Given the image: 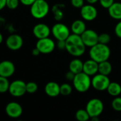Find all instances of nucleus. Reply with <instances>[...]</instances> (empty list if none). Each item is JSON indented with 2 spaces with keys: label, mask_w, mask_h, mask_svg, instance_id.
<instances>
[{
  "label": "nucleus",
  "mask_w": 121,
  "mask_h": 121,
  "mask_svg": "<svg viewBox=\"0 0 121 121\" xmlns=\"http://www.w3.org/2000/svg\"><path fill=\"white\" fill-rule=\"evenodd\" d=\"M66 41V50L71 55L78 57L83 55L86 51V45L82 41L81 35L70 34Z\"/></svg>",
  "instance_id": "obj_1"
},
{
  "label": "nucleus",
  "mask_w": 121,
  "mask_h": 121,
  "mask_svg": "<svg viewBox=\"0 0 121 121\" xmlns=\"http://www.w3.org/2000/svg\"><path fill=\"white\" fill-rule=\"evenodd\" d=\"M89 56L92 60L100 63L108 60L111 56V49L108 45L98 43L96 45L90 48Z\"/></svg>",
  "instance_id": "obj_2"
},
{
  "label": "nucleus",
  "mask_w": 121,
  "mask_h": 121,
  "mask_svg": "<svg viewBox=\"0 0 121 121\" xmlns=\"http://www.w3.org/2000/svg\"><path fill=\"white\" fill-rule=\"evenodd\" d=\"M72 82L74 88L80 93H84L87 91L91 86V77L84 72L75 74Z\"/></svg>",
  "instance_id": "obj_3"
},
{
  "label": "nucleus",
  "mask_w": 121,
  "mask_h": 121,
  "mask_svg": "<svg viewBox=\"0 0 121 121\" xmlns=\"http://www.w3.org/2000/svg\"><path fill=\"white\" fill-rule=\"evenodd\" d=\"M30 14L37 19L45 18L50 11V6L46 0H35L30 6Z\"/></svg>",
  "instance_id": "obj_4"
},
{
  "label": "nucleus",
  "mask_w": 121,
  "mask_h": 121,
  "mask_svg": "<svg viewBox=\"0 0 121 121\" xmlns=\"http://www.w3.org/2000/svg\"><path fill=\"white\" fill-rule=\"evenodd\" d=\"M104 109V103L99 99H92L88 101L86 106V110L89 113L91 118L94 117H99Z\"/></svg>",
  "instance_id": "obj_5"
},
{
  "label": "nucleus",
  "mask_w": 121,
  "mask_h": 121,
  "mask_svg": "<svg viewBox=\"0 0 121 121\" xmlns=\"http://www.w3.org/2000/svg\"><path fill=\"white\" fill-rule=\"evenodd\" d=\"M110 83L111 81L108 77L107 75H104L100 73L95 74L91 79L92 87L99 91L107 90Z\"/></svg>",
  "instance_id": "obj_6"
},
{
  "label": "nucleus",
  "mask_w": 121,
  "mask_h": 121,
  "mask_svg": "<svg viewBox=\"0 0 121 121\" xmlns=\"http://www.w3.org/2000/svg\"><path fill=\"white\" fill-rule=\"evenodd\" d=\"M51 33L57 40H66L70 35V30L62 23H55L51 29Z\"/></svg>",
  "instance_id": "obj_7"
},
{
  "label": "nucleus",
  "mask_w": 121,
  "mask_h": 121,
  "mask_svg": "<svg viewBox=\"0 0 121 121\" xmlns=\"http://www.w3.org/2000/svg\"><path fill=\"white\" fill-rule=\"evenodd\" d=\"M9 92L14 97H21L23 96L26 93H27L26 83L19 79L12 82L10 84Z\"/></svg>",
  "instance_id": "obj_8"
},
{
  "label": "nucleus",
  "mask_w": 121,
  "mask_h": 121,
  "mask_svg": "<svg viewBox=\"0 0 121 121\" xmlns=\"http://www.w3.org/2000/svg\"><path fill=\"white\" fill-rule=\"evenodd\" d=\"M55 43L49 37L38 39L36 43V48L40 50L41 54H50L55 48Z\"/></svg>",
  "instance_id": "obj_9"
},
{
  "label": "nucleus",
  "mask_w": 121,
  "mask_h": 121,
  "mask_svg": "<svg viewBox=\"0 0 121 121\" xmlns=\"http://www.w3.org/2000/svg\"><path fill=\"white\" fill-rule=\"evenodd\" d=\"M81 38L86 47L91 48L99 43V34L92 29H86L81 35Z\"/></svg>",
  "instance_id": "obj_10"
},
{
  "label": "nucleus",
  "mask_w": 121,
  "mask_h": 121,
  "mask_svg": "<svg viewBox=\"0 0 121 121\" xmlns=\"http://www.w3.org/2000/svg\"><path fill=\"white\" fill-rule=\"evenodd\" d=\"M82 18L86 21H92L95 20L98 16V11L94 4H85L80 10Z\"/></svg>",
  "instance_id": "obj_11"
},
{
  "label": "nucleus",
  "mask_w": 121,
  "mask_h": 121,
  "mask_svg": "<svg viewBox=\"0 0 121 121\" xmlns=\"http://www.w3.org/2000/svg\"><path fill=\"white\" fill-rule=\"evenodd\" d=\"M6 45L9 50L16 51L22 48L23 40L18 34H11L6 38Z\"/></svg>",
  "instance_id": "obj_12"
},
{
  "label": "nucleus",
  "mask_w": 121,
  "mask_h": 121,
  "mask_svg": "<svg viewBox=\"0 0 121 121\" xmlns=\"http://www.w3.org/2000/svg\"><path fill=\"white\" fill-rule=\"evenodd\" d=\"M5 111L9 117L11 118H18L21 117L23 113V108L18 103L11 101L6 106Z\"/></svg>",
  "instance_id": "obj_13"
},
{
  "label": "nucleus",
  "mask_w": 121,
  "mask_h": 121,
  "mask_svg": "<svg viewBox=\"0 0 121 121\" xmlns=\"http://www.w3.org/2000/svg\"><path fill=\"white\" fill-rule=\"evenodd\" d=\"M50 33L51 30L50 27L47 24L43 23L36 24L33 28V33L34 36L38 39L48 38L50 36Z\"/></svg>",
  "instance_id": "obj_14"
},
{
  "label": "nucleus",
  "mask_w": 121,
  "mask_h": 121,
  "mask_svg": "<svg viewBox=\"0 0 121 121\" xmlns=\"http://www.w3.org/2000/svg\"><path fill=\"white\" fill-rule=\"evenodd\" d=\"M15 72V66L9 60H4L0 63V77L9 78Z\"/></svg>",
  "instance_id": "obj_15"
},
{
  "label": "nucleus",
  "mask_w": 121,
  "mask_h": 121,
  "mask_svg": "<svg viewBox=\"0 0 121 121\" xmlns=\"http://www.w3.org/2000/svg\"><path fill=\"white\" fill-rule=\"evenodd\" d=\"M83 72L90 77L94 76L99 72V63L91 58L86 60L84 62Z\"/></svg>",
  "instance_id": "obj_16"
},
{
  "label": "nucleus",
  "mask_w": 121,
  "mask_h": 121,
  "mask_svg": "<svg viewBox=\"0 0 121 121\" xmlns=\"http://www.w3.org/2000/svg\"><path fill=\"white\" fill-rule=\"evenodd\" d=\"M45 92L50 97H56L60 94V86L55 82H50L45 86Z\"/></svg>",
  "instance_id": "obj_17"
},
{
  "label": "nucleus",
  "mask_w": 121,
  "mask_h": 121,
  "mask_svg": "<svg viewBox=\"0 0 121 121\" xmlns=\"http://www.w3.org/2000/svg\"><path fill=\"white\" fill-rule=\"evenodd\" d=\"M86 30V23L82 20H76L71 25V31L72 33L81 35Z\"/></svg>",
  "instance_id": "obj_18"
},
{
  "label": "nucleus",
  "mask_w": 121,
  "mask_h": 121,
  "mask_svg": "<svg viewBox=\"0 0 121 121\" xmlns=\"http://www.w3.org/2000/svg\"><path fill=\"white\" fill-rule=\"evenodd\" d=\"M111 18L116 20H121V2H114L108 9Z\"/></svg>",
  "instance_id": "obj_19"
},
{
  "label": "nucleus",
  "mask_w": 121,
  "mask_h": 121,
  "mask_svg": "<svg viewBox=\"0 0 121 121\" xmlns=\"http://www.w3.org/2000/svg\"><path fill=\"white\" fill-rule=\"evenodd\" d=\"M83 67H84V62H82V61L80 60L79 59L72 60L69 65V70L72 71L75 74L83 72Z\"/></svg>",
  "instance_id": "obj_20"
},
{
  "label": "nucleus",
  "mask_w": 121,
  "mask_h": 121,
  "mask_svg": "<svg viewBox=\"0 0 121 121\" xmlns=\"http://www.w3.org/2000/svg\"><path fill=\"white\" fill-rule=\"evenodd\" d=\"M107 91L109 95L113 97L119 96L121 94V86L118 82H111L108 89Z\"/></svg>",
  "instance_id": "obj_21"
},
{
  "label": "nucleus",
  "mask_w": 121,
  "mask_h": 121,
  "mask_svg": "<svg viewBox=\"0 0 121 121\" xmlns=\"http://www.w3.org/2000/svg\"><path fill=\"white\" fill-rule=\"evenodd\" d=\"M112 65L108 60H106L99 63V73L108 76L112 72Z\"/></svg>",
  "instance_id": "obj_22"
},
{
  "label": "nucleus",
  "mask_w": 121,
  "mask_h": 121,
  "mask_svg": "<svg viewBox=\"0 0 121 121\" xmlns=\"http://www.w3.org/2000/svg\"><path fill=\"white\" fill-rule=\"evenodd\" d=\"M64 6V5L62 4H55L52 9V13L54 15V18L56 21H60L63 16H64V13L62 11V7Z\"/></svg>",
  "instance_id": "obj_23"
},
{
  "label": "nucleus",
  "mask_w": 121,
  "mask_h": 121,
  "mask_svg": "<svg viewBox=\"0 0 121 121\" xmlns=\"http://www.w3.org/2000/svg\"><path fill=\"white\" fill-rule=\"evenodd\" d=\"M76 119L78 121H87L91 117L86 109H79L76 112L75 114Z\"/></svg>",
  "instance_id": "obj_24"
},
{
  "label": "nucleus",
  "mask_w": 121,
  "mask_h": 121,
  "mask_svg": "<svg viewBox=\"0 0 121 121\" xmlns=\"http://www.w3.org/2000/svg\"><path fill=\"white\" fill-rule=\"evenodd\" d=\"M10 86V83L8 80V78L0 77V92L1 94L9 91Z\"/></svg>",
  "instance_id": "obj_25"
},
{
  "label": "nucleus",
  "mask_w": 121,
  "mask_h": 121,
  "mask_svg": "<svg viewBox=\"0 0 121 121\" xmlns=\"http://www.w3.org/2000/svg\"><path fill=\"white\" fill-rule=\"evenodd\" d=\"M72 92V86L67 83L62 84L60 86V94L62 96H69Z\"/></svg>",
  "instance_id": "obj_26"
},
{
  "label": "nucleus",
  "mask_w": 121,
  "mask_h": 121,
  "mask_svg": "<svg viewBox=\"0 0 121 121\" xmlns=\"http://www.w3.org/2000/svg\"><path fill=\"white\" fill-rule=\"evenodd\" d=\"M111 106L116 111L121 112V97L116 96L111 102Z\"/></svg>",
  "instance_id": "obj_27"
},
{
  "label": "nucleus",
  "mask_w": 121,
  "mask_h": 121,
  "mask_svg": "<svg viewBox=\"0 0 121 121\" xmlns=\"http://www.w3.org/2000/svg\"><path fill=\"white\" fill-rule=\"evenodd\" d=\"M38 89V86L35 82H30L26 84V91H27V93H28V94H33L35 93L37 91Z\"/></svg>",
  "instance_id": "obj_28"
},
{
  "label": "nucleus",
  "mask_w": 121,
  "mask_h": 121,
  "mask_svg": "<svg viewBox=\"0 0 121 121\" xmlns=\"http://www.w3.org/2000/svg\"><path fill=\"white\" fill-rule=\"evenodd\" d=\"M111 39V36L108 33H104L99 35V43H100L108 45L110 43Z\"/></svg>",
  "instance_id": "obj_29"
},
{
  "label": "nucleus",
  "mask_w": 121,
  "mask_h": 121,
  "mask_svg": "<svg viewBox=\"0 0 121 121\" xmlns=\"http://www.w3.org/2000/svg\"><path fill=\"white\" fill-rule=\"evenodd\" d=\"M20 3V0H7L6 1V7L9 9L13 10L16 9Z\"/></svg>",
  "instance_id": "obj_30"
},
{
  "label": "nucleus",
  "mask_w": 121,
  "mask_h": 121,
  "mask_svg": "<svg viewBox=\"0 0 121 121\" xmlns=\"http://www.w3.org/2000/svg\"><path fill=\"white\" fill-rule=\"evenodd\" d=\"M114 2V0H99L100 5L106 9H108Z\"/></svg>",
  "instance_id": "obj_31"
},
{
  "label": "nucleus",
  "mask_w": 121,
  "mask_h": 121,
  "mask_svg": "<svg viewBox=\"0 0 121 121\" xmlns=\"http://www.w3.org/2000/svg\"><path fill=\"white\" fill-rule=\"evenodd\" d=\"M71 4L77 9H81L84 5V0H71Z\"/></svg>",
  "instance_id": "obj_32"
},
{
  "label": "nucleus",
  "mask_w": 121,
  "mask_h": 121,
  "mask_svg": "<svg viewBox=\"0 0 121 121\" xmlns=\"http://www.w3.org/2000/svg\"><path fill=\"white\" fill-rule=\"evenodd\" d=\"M115 33L118 38H121V20L119 21L115 27Z\"/></svg>",
  "instance_id": "obj_33"
},
{
  "label": "nucleus",
  "mask_w": 121,
  "mask_h": 121,
  "mask_svg": "<svg viewBox=\"0 0 121 121\" xmlns=\"http://www.w3.org/2000/svg\"><path fill=\"white\" fill-rule=\"evenodd\" d=\"M57 46L60 50H66V41L65 40H57Z\"/></svg>",
  "instance_id": "obj_34"
},
{
  "label": "nucleus",
  "mask_w": 121,
  "mask_h": 121,
  "mask_svg": "<svg viewBox=\"0 0 121 121\" xmlns=\"http://www.w3.org/2000/svg\"><path fill=\"white\" fill-rule=\"evenodd\" d=\"M74 77H75V74L74 73H73L72 71H69V72H67V73H66V74H65V78H66V79L67 80H68V81H73L74 80Z\"/></svg>",
  "instance_id": "obj_35"
},
{
  "label": "nucleus",
  "mask_w": 121,
  "mask_h": 121,
  "mask_svg": "<svg viewBox=\"0 0 121 121\" xmlns=\"http://www.w3.org/2000/svg\"><path fill=\"white\" fill-rule=\"evenodd\" d=\"M35 0H20V3H21L24 6H31Z\"/></svg>",
  "instance_id": "obj_36"
},
{
  "label": "nucleus",
  "mask_w": 121,
  "mask_h": 121,
  "mask_svg": "<svg viewBox=\"0 0 121 121\" xmlns=\"http://www.w3.org/2000/svg\"><path fill=\"white\" fill-rule=\"evenodd\" d=\"M40 54V50L36 47L34 49H33V50H32V55L33 56H38Z\"/></svg>",
  "instance_id": "obj_37"
},
{
  "label": "nucleus",
  "mask_w": 121,
  "mask_h": 121,
  "mask_svg": "<svg viewBox=\"0 0 121 121\" xmlns=\"http://www.w3.org/2000/svg\"><path fill=\"white\" fill-rule=\"evenodd\" d=\"M7 0H0V9H3L5 6H6Z\"/></svg>",
  "instance_id": "obj_38"
},
{
  "label": "nucleus",
  "mask_w": 121,
  "mask_h": 121,
  "mask_svg": "<svg viewBox=\"0 0 121 121\" xmlns=\"http://www.w3.org/2000/svg\"><path fill=\"white\" fill-rule=\"evenodd\" d=\"M86 1H87L88 4H95L96 3L99 1V0H86Z\"/></svg>",
  "instance_id": "obj_39"
},
{
  "label": "nucleus",
  "mask_w": 121,
  "mask_h": 121,
  "mask_svg": "<svg viewBox=\"0 0 121 121\" xmlns=\"http://www.w3.org/2000/svg\"><path fill=\"white\" fill-rule=\"evenodd\" d=\"M92 121H99V117H94V118H91Z\"/></svg>",
  "instance_id": "obj_40"
},
{
  "label": "nucleus",
  "mask_w": 121,
  "mask_h": 121,
  "mask_svg": "<svg viewBox=\"0 0 121 121\" xmlns=\"http://www.w3.org/2000/svg\"><path fill=\"white\" fill-rule=\"evenodd\" d=\"M3 42V35L2 34H0V43H1Z\"/></svg>",
  "instance_id": "obj_41"
}]
</instances>
